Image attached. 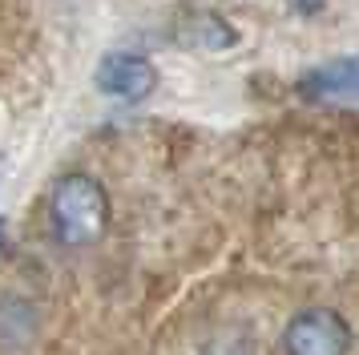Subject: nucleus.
I'll return each mask as SVG.
<instances>
[{
    "mask_svg": "<svg viewBox=\"0 0 359 355\" xmlns=\"http://www.w3.org/2000/svg\"><path fill=\"white\" fill-rule=\"evenodd\" d=\"M97 89L105 97H117V101H142V97L154 93L158 85V73L146 57H133V53H109L105 61L97 65Z\"/></svg>",
    "mask_w": 359,
    "mask_h": 355,
    "instance_id": "obj_3",
    "label": "nucleus"
},
{
    "mask_svg": "<svg viewBox=\"0 0 359 355\" xmlns=\"http://www.w3.org/2000/svg\"><path fill=\"white\" fill-rule=\"evenodd\" d=\"M299 93L311 101H359V57H335L299 77Z\"/></svg>",
    "mask_w": 359,
    "mask_h": 355,
    "instance_id": "obj_4",
    "label": "nucleus"
},
{
    "mask_svg": "<svg viewBox=\"0 0 359 355\" xmlns=\"http://www.w3.org/2000/svg\"><path fill=\"white\" fill-rule=\"evenodd\" d=\"M53 230L65 246H89L101 239V230L109 222V202L101 182H93L89 174H69L57 182L49 202Z\"/></svg>",
    "mask_w": 359,
    "mask_h": 355,
    "instance_id": "obj_1",
    "label": "nucleus"
},
{
    "mask_svg": "<svg viewBox=\"0 0 359 355\" xmlns=\"http://www.w3.org/2000/svg\"><path fill=\"white\" fill-rule=\"evenodd\" d=\"M182 41L186 45H198V48H226L234 41V32L222 20H214V16H194V20L182 25Z\"/></svg>",
    "mask_w": 359,
    "mask_h": 355,
    "instance_id": "obj_5",
    "label": "nucleus"
},
{
    "mask_svg": "<svg viewBox=\"0 0 359 355\" xmlns=\"http://www.w3.org/2000/svg\"><path fill=\"white\" fill-rule=\"evenodd\" d=\"M283 347H287V355H347L351 327L331 307H307L287 323Z\"/></svg>",
    "mask_w": 359,
    "mask_h": 355,
    "instance_id": "obj_2",
    "label": "nucleus"
}]
</instances>
